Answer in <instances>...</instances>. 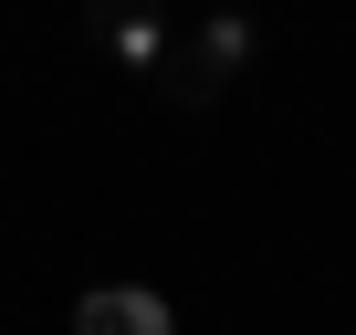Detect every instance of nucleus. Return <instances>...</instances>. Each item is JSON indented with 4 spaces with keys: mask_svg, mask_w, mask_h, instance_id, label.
I'll return each instance as SVG.
<instances>
[{
    "mask_svg": "<svg viewBox=\"0 0 356 335\" xmlns=\"http://www.w3.org/2000/svg\"><path fill=\"white\" fill-rule=\"evenodd\" d=\"M262 63V11H241V0H200V11H178V53H168V105L178 115H210L241 74Z\"/></svg>",
    "mask_w": 356,
    "mask_h": 335,
    "instance_id": "obj_1",
    "label": "nucleus"
},
{
    "mask_svg": "<svg viewBox=\"0 0 356 335\" xmlns=\"http://www.w3.org/2000/svg\"><path fill=\"white\" fill-rule=\"evenodd\" d=\"M84 42L126 74V84H168V53H178V11L168 0H84Z\"/></svg>",
    "mask_w": 356,
    "mask_h": 335,
    "instance_id": "obj_2",
    "label": "nucleus"
},
{
    "mask_svg": "<svg viewBox=\"0 0 356 335\" xmlns=\"http://www.w3.org/2000/svg\"><path fill=\"white\" fill-rule=\"evenodd\" d=\"M74 335H178V304L157 283H95L74 293Z\"/></svg>",
    "mask_w": 356,
    "mask_h": 335,
    "instance_id": "obj_3",
    "label": "nucleus"
},
{
    "mask_svg": "<svg viewBox=\"0 0 356 335\" xmlns=\"http://www.w3.org/2000/svg\"><path fill=\"white\" fill-rule=\"evenodd\" d=\"M168 11H200V0H168Z\"/></svg>",
    "mask_w": 356,
    "mask_h": 335,
    "instance_id": "obj_4",
    "label": "nucleus"
}]
</instances>
